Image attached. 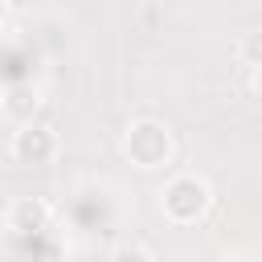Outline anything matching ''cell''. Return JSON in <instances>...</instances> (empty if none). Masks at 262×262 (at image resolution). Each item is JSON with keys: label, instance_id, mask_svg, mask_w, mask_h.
<instances>
[{"label": "cell", "instance_id": "6da1fadb", "mask_svg": "<svg viewBox=\"0 0 262 262\" xmlns=\"http://www.w3.org/2000/svg\"><path fill=\"white\" fill-rule=\"evenodd\" d=\"M209 209H213V188H209L205 176L176 172L172 180H164V188H160V213L172 225H196Z\"/></svg>", "mask_w": 262, "mask_h": 262}, {"label": "cell", "instance_id": "7a4b0ae2", "mask_svg": "<svg viewBox=\"0 0 262 262\" xmlns=\"http://www.w3.org/2000/svg\"><path fill=\"white\" fill-rule=\"evenodd\" d=\"M123 156L143 168V172H156V168H168L172 156H176V139L168 131V123L160 119H135L127 131H123Z\"/></svg>", "mask_w": 262, "mask_h": 262}, {"label": "cell", "instance_id": "3957f363", "mask_svg": "<svg viewBox=\"0 0 262 262\" xmlns=\"http://www.w3.org/2000/svg\"><path fill=\"white\" fill-rule=\"evenodd\" d=\"M57 151H61V139H57V131L45 127V123L16 127L12 139H8V156H12L16 164H25V168H45V164L57 160Z\"/></svg>", "mask_w": 262, "mask_h": 262}, {"label": "cell", "instance_id": "277c9868", "mask_svg": "<svg viewBox=\"0 0 262 262\" xmlns=\"http://www.w3.org/2000/svg\"><path fill=\"white\" fill-rule=\"evenodd\" d=\"M49 217H53L49 201H41V196H20V201L8 205L4 225H8V233H16V237H33V233H41V229L49 225Z\"/></svg>", "mask_w": 262, "mask_h": 262}, {"label": "cell", "instance_id": "5b68a950", "mask_svg": "<svg viewBox=\"0 0 262 262\" xmlns=\"http://www.w3.org/2000/svg\"><path fill=\"white\" fill-rule=\"evenodd\" d=\"M37 111H41V94H37L33 86H16V90L4 94V115H8L16 127H29Z\"/></svg>", "mask_w": 262, "mask_h": 262}, {"label": "cell", "instance_id": "8992f818", "mask_svg": "<svg viewBox=\"0 0 262 262\" xmlns=\"http://www.w3.org/2000/svg\"><path fill=\"white\" fill-rule=\"evenodd\" d=\"M237 57H242L250 70H258V66H262V29H250V33L237 41Z\"/></svg>", "mask_w": 262, "mask_h": 262}, {"label": "cell", "instance_id": "52a82bcc", "mask_svg": "<svg viewBox=\"0 0 262 262\" xmlns=\"http://www.w3.org/2000/svg\"><path fill=\"white\" fill-rule=\"evenodd\" d=\"M111 262H156V258H151V250H143L139 242H119V246L111 250Z\"/></svg>", "mask_w": 262, "mask_h": 262}, {"label": "cell", "instance_id": "ba28073f", "mask_svg": "<svg viewBox=\"0 0 262 262\" xmlns=\"http://www.w3.org/2000/svg\"><path fill=\"white\" fill-rule=\"evenodd\" d=\"M250 86H254V94L262 98V66H258V70H250Z\"/></svg>", "mask_w": 262, "mask_h": 262}, {"label": "cell", "instance_id": "9c48e42d", "mask_svg": "<svg viewBox=\"0 0 262 262\" xmlns=\"http://www.w3.org/2000/svg\"><path fill=\"white\" fill-rule=\"evenodd\" d=\"M4 25H8V4L0 0V29H4Z\"/></svg>", "mask_w": 262, "mask_h": 262}]
</instances>
